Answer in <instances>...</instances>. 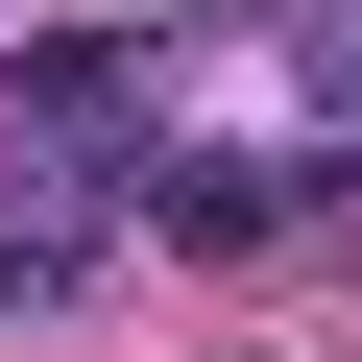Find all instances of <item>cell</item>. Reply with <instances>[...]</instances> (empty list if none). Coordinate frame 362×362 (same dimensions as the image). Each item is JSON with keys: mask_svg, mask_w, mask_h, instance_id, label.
<instances>
[{"mask_svg": "<svg viewBox=\"0 0 362 362\" xmlns=\"http://www.w3.org/2000/svg\"><path fill=\"white\" fill-rule=\"evenodd\" d=\"M0 121H25V145H73V169H97V145L145 121V49H121V25H49L25 73H0Z\"/></svg>", "mask_w": 362, "mask_h": 362, "instance_id": "1", "label": "cell"}, {"mask_svg": "<svg viewBox=\"0 0 362 362\" xmlns=\"http://www.w3.org/2000/svg\"><path fill=\"white\" fill-rule=\"evenodd\" d=\"M97 242V194H73V145H25V121H0V290H49Z\"/></svg>", "mask_w": 362, "mask_h": 362, "instance_id": "2", "label": "cell"}, {"mask_svg": "<svg viewBox=\"0 0 362 362\" xmlns=\"http://www.w3.org/2000/svg\"><path fill=\"white\" fill-rule=\"evenodd\" d=\"M145 218H169V242H266V218H290V169H169Z\"/></svg>", "mask_w": 362, "mask_h": 362, "instance_id": "3", "label": "cell"}]
</instances>
